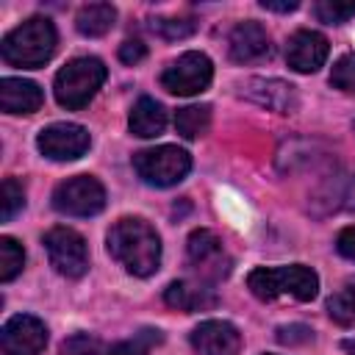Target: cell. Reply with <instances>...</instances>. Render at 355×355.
<instances>
[{
	"mask_svg": "<svg viewBox=\"0 0 355 355\" xmlns=\"http://www.w3.org/2000/svg\"><path fill=\"white\" fill-rule=\"evenodd\" d=\"M108 252L136 277H150L161 263V239L144 219H119L108 230Z\"/></svg>",
	"mask_w": 355,
	"mask_h": 355,
	"instance_id": "cell-1",
	"label": "cell"
},
{
	"mask_svg": "<svg viewBox=\"0 0 355 355\" xmlns=\"http://www.w3.org/2000/svg\"><path fill=\"white\" fill-rule=\"evenodd\" d=\"M55 53V28L47 17H31L0 42V55L11 67H42Z\"/></svg>",
	"mask_w": 355,
	"mask_h": 355,
	"instance_id": "cell-2",
	"label": "cell"
},
{
	"mask_svg": "<svg viewBox=\"0 0 355 355\" xmlns=\"http://www.w3.org/2000/svg\"><path fill=\"white\" fill-rule=\"evenodd\" d=\"M250 291L258 300H277V297H291L300 302H308L319 294V277L313 269L302 263L291 266H258L247 277Z\"/></svg>",
	"mask_w": 355,
	"mask_h": 355,
	"instance_id": "cell-3",
	"label": "cell"
},
{
	"mask_svg": "<svg viewBox=\"0 0 355 355\" xmlns=\"http://www.w3.org/2000/svg\"><path fill=\"white\" fill-rule=\"evenodd\" d=\"M103 80H105V67H103L100 58H92V55L72 58L55 75V83H53L55 100H58L61 108L78 111L97 94Z\"/></svg>",
	"mask_w": 355,
	"mask_h": 355,
	"instance_id": "cell-4",
	"label": "cell"
},
{
	"mask_svg": "<svg viewBox=\"0 0 355 355\" xmlns=\"http://www.w3.org/2000/svg\"><path fill=\"white\" fill-rule=\"evenodd\" d=\"M133 166H136L139 178L150 186H175L189 175L191 158L186 150H180L175 144H161V147L136 153Z\"/></svg>",
	"mask_w": 355,
	"mask_h": 355,
	"instance_id": "cell-5",
	"label": "cell"
},
{
	"mask_svg": "<svg viewBox=\"0 0 355 355\" xmlns=\"http://www.w3.org/2000/svg\"><path fill=\"white\" fill-rule=\"evenodd\" d=\"M105 205V189L92 175H75L55 186L53 208L67 216H94Z\"/></svg>",
	"mask_w": 355,
	"mask_h": 355,
	"instance_id": "cell-6",
	"label": "cell"
},
{
	"mask_svg": "<svg viewBox=\"0 0 355 355\" xmlns=\"http://www.w3.org/2000/svg\"><path fill=\"white\" fill-rule=\"evenodd\" d=\"M214 78V67H211V58L205 53H183L178 61H172L164 75H161V86L169 92V94H178V97H191V94H200L208 89Z\"/></svg>",
	"mask_w": 355,
	"mask_h": 355,
	"instance_id": "cell-7",
	"label": "cell"
},
{
	"mask_svg": "<svg viewBox=\"0 0 355 355\" xmlns=\"http://www.w3.org/2000/svg\"><path fill=\"white\" fill-rule=\"evenodd\" d=\"M186 252H189V263L197 269L200 280L216 283L230 275V255L225 252L222 239L214 230H208V227L194 230L186 241Z\"/></svg>",
	"mask_w": 355,
	"mask_h": 355,
	"instance_id": "cell-8",
	"label": "cell"
},
{
	"mask_svg": "<svg viewBox=\"0 0 355 355\" xmlns=\"http://www.w3.org/2000/svg\"><path fill=\"white\" fill-rule=\"evenodd\" d=\"M44 250L50 263L64 277H80L89 269V250L80 233L72 227H53L44 236Z\"/></svg>",
	"mask_w": 355,
	"mask_h": 355,
	"instance_id": "cell-9",
	"label": "cell"
},
{
	"mask_svg": "<svg viewBox=\"0 0 355 355\" xmlns=\"http://www.w3.org/2000/svg\"><path fill=\"white\" fill-rule=\"evenodd\" d=\"M89 144H92L89 130L83 125H75V122L47 125L36 139L39 153L50 161H75L89 150Z\"/></svg>",
	"mask_w": 355,
	"mask_h": 355,
	"instance_id": "cell-10",
	"label": "cell"
},
{
	"mask_svg": "<svg viewBox=\"0 0 355 355\" xmlns=\"http://www.w3.org/2000/svg\"><path fill=\"white\" fill-rule=\"evenodd\" d=\"M0 341L6 355H39L47 344V327L36 316L19 313L3 324Z\"/></svg>",
	"mask_w": 355,
	"mask_h": 355,
	"instance_id": "cell-11",
	"label": "cell"
},
{
	"mask_svg": "<svg viewBox=\"0 0 355 355\" xmlns=\"http://www.w3.org/2000/svg\"><path fill=\"white\" fill-rule=\"evenodd\" d=\"M191 347L197 355H239L241 333L222 319H205L191 330Z\"/></svg>",
	"mask_w": 355,
	"mask_h": 355,
	"instance_id": "cell-12",
	"label": "cell"
},
{
	"mask_svg": "<svg viewBox=\"0 0 355 355\" xmlns=\"http://www.w3.org/2000/svg\"><path fill=\"white\" fill-rule=\"evenodd\" d=\"M241 94L275 114H291L297 108L294 86L286 80H277V78H252L241 86Z\"/></svg>",
	"mask_w": 355,
	"mask_h": 355,
	"instance_id": "cell-13",
	"label": "cell"
},
{
	"mask_svg": "<svg viewBox=\"0 0 355 355\" xmlns=\"http://www.w3.org/2000/svg\"><path fill=\"white\" fill-rule=\"evenodd\" d=\"M327 39L316 31H297L286 44V61L297 72H316L327 58Z\"/></svg>",
	"mask_w": 355,
	"mask_h": 355,
	"instance_id": "cell-14",
	"label": "cell"
},
{
	"mask_svg": "<svg viewBox=\"0 0 355 355\" xmlns=\"http://www.w3.org/2000/svg\"><path fill=\"white\" fill-rule=\"evenodd\" d=\"M227 47H230V58L239 61V64H255V61L266 58L269 50H272L266 28H261V25L252 22V19L239 22V25L230 31Z\"/></svg>",
	"mask_w": 355,
	"mask_h": 355,
	"instance_id": "cell-15",
	"label": "cell"
},
{
	"mask_svg": "<svg viewBox=\"0 0 355 355\" xmlns=\"http://www.w3.org/2000/svg\"><path fill=\"white\" fill-rule=\"evenodd\" d=\"M164 300H166V305L183 311V313H194V311L214 308L216 305V291L205 280H175V283L166 286Z\"/></svg>",
	"mask_w": 355,
	"mask_h": 355,
	"instance_id": "cell-16",
	"label": "cell"
},
{
	"mask_svg": "<svg viewBox=\"0 0 355 355\" xmlns=\"http://www.w3.org/2000/svg\"><path fill=\"white\" fill-rule=\"evenodd\" d=\"M44 103L42 89L25 78H3L0 80V108L6 114H33Z\"/></svg>",
	"mask_w": 355,
	"mask_h": 355,
	"instance_id": "cell-17",
	"label": "cell"
},
{
	"mask_svg": "<svg viewBox=\"0 0 355 355\" xmlns=\"http://www.w3.org/2000/svg\"><path fill=\"white\" fill-rule=\"evenodd\" d=\"M130 130L141 139H153L158 136L164 128H166V111L161 103H155L153 97H139L133 111H130V119H128Z\"/></svg>",
	"mask_w": 355,
	"mask_h": 355,
	"instance_id": "cell-18",
	"label": "cell"
},
{
	"mask_svg": "<svg viewBox=\"0 0 355 355\" xmlns=\"http://www.w3.org/2000/svg\"><path fill=\"white\" fill-rule=\"evenodd\" d=\"M114 22H116V8L111 3H89L75 17V25L83 36H103L114 28Z\"/></svg>",
	"mask_w": 355,
	"mask_h": 355,
	"instance_id": "cell-19",
	"label": "cell"
},
{
	"mask_svg": "<svg viewBox=\"0 0 355 355\" xmlns=\"http://www.w3.org/2000/svg\"><path fill=\"white\" fill-rule=\"evenodd\" d=\"M175 128L183 139H200L211 128V108L208 105H186L175 114Z\"/></svg>",
	"mask_w": 355,
	"mask_h": 355,
	"instance_id": "cell-20",
	"label": "cell"
},
{
	"mask_svg": "<svg viewBox=\"0 0 355 355\" xmlns=\"http://www.w3.org/2000/svg\"><path fill=\"white\" fill-rule=\"evenodd\" d=\"M327 313L341 327H355V280H349L347 286H341L327 300Z\"/></svg>",
	"mask_w": 355,
	"mask_h": 355,
	"instance_id": "cell-21",
	"label": "cell"
},
{
	"mask_svg": "<svg viewBox=\"0 0 355 355\" xmlns=\"http://www.w3.org/2000/svg\"><path fill=\"white\" fill-rule=\"evenodd\" d=\"M22 263H25L22 247H19L11 236H3V239H0V280H3V283L14 280V277L22 272Z\"/></svg>",
	"mask_w": 355,
	"mask_h": 355,
	"instance_id": "cell-22",
	"label": "cell"
},
{
	"mask_svg": "<svg viewBox=\"0 0 355 355\" xmlns=\"http://www.w3.org/2000/svg\"><path fill=\"white\" fill-rule=\"evenodd\" d=\"M150 28H153V33H158L164 39H186L194 33L197 25L189 17H155L150 22Z\"/></svg>",
	"mask_w": 355,
	"mask_h": 355,
	"instance_id": "cell-23",
	"label": "cell"
},
{
	"mask_svg": "<svg viewBox=\"0 0 355 355\" xmlns=\"http://www.w3.org/2000/svg\"><path fill=\"white\" fill-rule=\"evenodd\" d=\"M25 205V191L22 186L14 180V178H6L3 180V189H0V219L3 222H11L14 214Z\"/></svg>",
	"mask_w": 355,
	"mask_h": 355,
	"instance_id": "cell-24",
	"label": "cell"
},
{
	"mask_svg": "<svg viewBox=\"0 0 355 355\" xmlns=\"http://www.w3.org/2000/svg\"><path fill=\"white\" fill-rule=\"evenodd\" d=\"M313 14H316L322 22H327V25H341V22H347L349 17H355V3H352V0H349V3H341V0H322V3L313 6Z\"/></svg>",
	"mask_w": 355,
	"mask_h": 355,
	"instance_id": "cell-25",
	"label": "cell"
},
{
	"mask_svg": "<svg viewBox=\"0 0 355 355\" xmlns=\"http://www.w3.org/2000/svg\"><path fill=\"white\" fill-rule=\"evenodd\" d=\"M158 341H161V333H158V330H141L139 336H133V338H128V341L114 344L108 355H147V352H150V347H153V344H158Z\"/></svg>",
	"mask_w": 355,
	"mask_h": 355,
	"instance_id": "cell-26",
	"label": "cell"
},
{
	"mask_svg": "<svg viewBox=\"0 0 355 355\" xmlns=\"http://www.w3.org/2000/svg\"><path fill=\"white\" fill-rule=\"evenodd\" d=\"M330 83L347 94H355V53H347L333 64Z\"/></svg>",
	"mask_w": 355,
	"mask_h": 355,
	"instance_id": "cell-27",
	"label": "cell"
},
{
	"mask_svg": "<svg viewBox=\"0 0 355 355\" xmlns=\"http://www.w3.org/2000/svg\"><path fill=\"white\" fill-rule=\"evenodd\" d=\"M100 341L89 333H75L61 344V355H97Z\"/></svg>",
	"mask_w": 355,
	"mask_h": 355,
	"instance_id": "cell-28",
	"label": "cell"
},
{
	"mask_svg": "<svg viewBox=\"0 0 355 355\" xmlns=\"http://www.w3.org/2000/svg\"><path fill=\"white\" fill-rule=\"evenodd\" d=\"M311 338H313V333H311L308 324H283V327H277V341L280 344L294 347V344H308Z\"/></svg>",
	"mask_w": 355,
	"mask_h": 355,
	"instance_id": "cell-29",
	"label": "cell"
},
{
	"mask_svg": "<svg viewBox=\"0 0 355 355\" xmlns=\"http://www.w3.org/2000/svg\"><path fill=\"white\" fill-rule=\"evenodd\" d=\"M144 55H147V47H144L139 39H128V42L119 44V61H122V64H130V67H133V64H139Z\"/></svg>",
	"mask_w": 355,
	"mask_h": 355,
	"instance_id": "cell-30",
	"label": "cell"
},
{
	"mask_svg": "<svg viewBox=\"0 0 355 355\" xmlns=\"http://www.w3.org/2000/svg\"><path fill=\"white\" fill-rule=\"evenodd\" d=\"M336 250H338L344 258L355 261V225H352V227H344V230L338 233V239H336Z\"/></svg>",
	"mask_w": 355,
	"mask_h": 355,
	"instance_id": "cell-31",
	"label": "cell"
},
{
	"mask_svg": "<svg viewBox=\"0 0 355 355\" xmlns=\"http://www.w3.org/2000/svg\"><path fill=\"white\" fill-rule=\"evenodd\" d=\"M261 6L266 8V11H280V14H286V11H294L300 3L297 0H288V3H275V0H261Z\"/></svg>",
	"mask_w": 355,
	"mask_h": 355,
	"instance_id": "cell-32",
	"label": "cell"
},
{
	"mask_svg": "<svg viewBox=\"0 0 355 355\" xmlns=\"http://www.w3.org/2000/svg\"><path fill=\"white\" fill-rule=\"evenodd\" d=\"M344 200H347V208H355V178H352V183H349V189H347Z\"/></svg>",
	"mask_w": 355,
	"mask_h": 355,
	"instance_id": "cell-33",
	"label": "cell"
},
{
	"mask_svg": "<svg viewBox=\"0 0 355 355\" xmlns=\"http://www.w3.org/2000/svg\"><path fill=\"white\" fill-rule=\"evenodd\" d=\"M347 352H349V355H355V341H347Z\"/></svg>",
	"mask_w": 355,
	"mask_h": 355,
	"instance_id": "cell-34",
	"label": "cell"
}]
</instances>
